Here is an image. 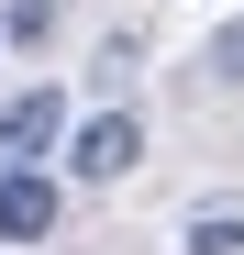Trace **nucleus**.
Returning a JSON list of instances; mask_svg holds the SVG:
<instances>
[{
	"label": "nucleus",
	"mask_w": 244,
	"mask_h": 255,
	"mask_svg": "<svg viewBox=\"0 0 244 255\" xmlns=\"http://www.w3.org/2000/svg\"><path fill=\"white\" fill-rule=\"evenodd\" d=\"M56 11H67V0H11V45H45Z\"/></svg>",
	"instance_id": "5"
},
{
	"label": "nucleus",
	"mask_w": 244,
	"mask_h": 255,
	"mask_svg": "<svg viewBox=\"0 0 244 255\" xmlns=\"http://www.w3.org/2000/svg\"><path fill=\"white\" fill-rule=\"evenodd\" d=\"M133 155H144V122H133V111H89V122L67 133V166H78L89 189H111V178H122Z\"/></svg>",
	"instance_id": "1"
},
{
	"label": "nucleus",
	"mask_w": 244,
	"mask_h": 255,
	"mask_svg": "<svg viewBox=\"0 0 244 255\" xmlns=\"http://www.w3.org/2000/svg\"><path fill=\"white\" fill-rule=\"evenodd\" d=\"M211 78H222V89H244V22H222V33H211Z\"/></svg>",
	"instance_id": "6"
},
{
	"label": "nucleus",
	"mask_w": 244,
	"mask_h": 255,
	"mask_svg": "<svg viewBox=\"0 0 244 255\" xmlns=\"http://www.w3.org/2000/svg\"><path fill=\"white\" fill-rule=\"evenodd\" d=\"M56 233V178L45 166H0V244H45Z\"/></svg>",
	"instance_id": "3"
},
{
	"label": "nucleus",
	"mask_w": 244,
	"mask_h": 255,
	"mask_svg": "<svg viewBox=\"0 0 244 255\" xmlns=\"http://www.w3.org/2000/svg\"><path fill=\"white\" fill-rule=\"evenodd\" d=\"M56 144H67V100L56 89H22L11 111H0V166H45Z\"/></svg>",
	"instance_id": "2"
},
{
	"label": "nucleus",
	"mask_w": 244,
	"mask_h": 255,
	"mask_svg": "<svg viewBox=\"0 0 244 255\" xmlns=\"http://www.w3.org/2000/svg\"><path fill=\"white\" fill-rule=\"evenodd\" d=\"M189 255H244V211H233V200L189 211Z\"/></svg>",
	"instance_id": "4"
}]
</instances>
